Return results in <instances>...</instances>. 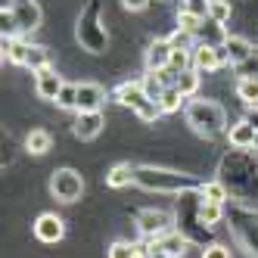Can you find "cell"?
<instances>
[{
    "label": "cell",
    "instance_id": "obj_2",
    "mask_svg": "<svg viewBox=\"0 0 258 258\" xmlns=\"http://www.w3.org/2000/svg\"><path fill=\"white\" fill-rule=\"evenodd\" d=\"M174 230H180L199 249L212 246V227L202 221V193L199 190H190V193H180L177 196V206H174Z\"/></svg>",
    "mask_w": 258,
    "mask_h": 258
},
{
    "label": "cell",
    "instance_id": "obj_15",
    "mask_svg": "<svg viewBox=\"0 0 258 258\" xmlns=\"http://www.w3.org/2000/svg\"><path fill=\"white\" fill-rule=\"evenodd\" d=\"M106 103V90L94 81H81L78 84V109L75 112H100Z\"/></svg>",
    "mask_w": 258,
    "mask_h": 258
},
{
    "label": "cell",
    "instance_id": "obj_14",
    "mask_svg": "<svg viewBox=\"0 0 258 258\" xmlns=\"http://www.w3.org/2000/svg\"><path fill=\"white\" fill-rule=\"evenodd\" d=\"M115 100L124 106V109H131V112H140V109L150 103V97H146V90L140 81H124L115 87Z\"/></svg>",
    "mask_w": 258,
    "mask_h": 258
},
{
    "label": "cell",
    "instance_id": "obj_23",
    "mask_svg": "<svg viewBox=\"0 0 258 258\" xmlns=\"http://www.w3.org/2000/svg\"><path fill=\"white\" fill-rule=\"evenodd\" d=\"M199 75H202V72L193 69V66H190V69H183V72H177L174 87H177L187 100H193V97H196V90H199Z\"/></svg>",
    "mask_w": 258,
    "mask_h": 258
},
{
    "label": "cell",
    "instance_id": "obj_30",
    "mask_svg": "<svg viewBox=\"0 0 258 258\" xmlns=\"http://www.w3.org/2000/svg\"><path fill=\"white\" fill-rule=\"evenodd\" d=\"M230 13H233V7H230V0H212L209 4V19H215V22H230Z\"/></svg>",
    "mask_w": 258,
    "mask_h": 258
},
{
    "label": "cell",
    "instance_id": "obj_17",
    "mask_svg": "<svg viewBox=\"0 0 258 258\" xmlns=\"http://www.w3.org/2000/svg\"><path fill=\"white\" fill-rule=\"evenodd\" d=\"M255 134H258V127H255L249 118H243V121L230 124L227 140H230L233 150H252V146H255Z\"/></svg>",
    "mask_w": 258,
    "mask_h": 258
},
{
    "label": "cell",
    "instance_id": "obj_26",
    "mask_svg": "<svg viewBox=\"0 0 258 258\" xmlns=\"http://www.w3.org/2000/svg\"><path fill=\"white\" fill-rule=\"evenodd\" d=\"M199 193H202V199H209V202H224V206H227V199H230L227 187H224L218 177H215V180H206V183L199 187Z\"/></svg>",
    "mask_w": 258,
    "mask_h": 258
},
{
    "label": "cell",
    "instance_id": "obj_39",
    "mask_svg": "<svg viewBox=\"0 0 258 258\" xmlns=\"http://www.w3.org/2000/svg\"><path fill=\"white\" fill-rule=\"evenodd\" d=\"M246 118H249V121H252V124H255V127H258V106H255V109H252V112H249V115H246Z\"/></svg>",
    "mask_w": 258,
    "mask_h": 258
},
{
    "label": "cell",
    "instance_id": "obj_40",
    "mask_svg": "<svg viewBox=\"0 0 258 258\" xmlns=\"http://www.w3.org/2000/svg\"><path fill=\"white\" fill-rule=\"evenodd\" d=\"M252 150H258V134H255V146H252Z\"/></svg>",
    "mask_w": 258,
    "mask_h": 258
},
{
    "label": "cell",
    "instance_id": "obj_21",
    "mask_svg": "<svg viewBox=\"0 0 258 258\" xmlns=\"http://www.w3.org/2000/svg\"><path fill=\"white\" fill-rule=\"evenodd\" d=\"M134 180H137V165H131V162H118V165H112V168L106 171V183H109L112 190L131 187Z\"/></svg>",
    "mask_w": 258,
    "mask_h": 258
},
{
    "label": "cell",
    "instance_id": "obj_11",
    "mask_svg": "<svg viewBox=\"0 0 258 258\" xmlns=\"http://www.w3.org/2000/svg\"><path fill=\"white\" fill-rule=\"evenodd\" d=\"M34 236H38L41 243H47V246L59 243V239L66 236V221L59 215H53V212L38 215V221H34Z\"/></svg>",
    "mask_w": 258,
    "mask_h": 258
},
{
    "label": "cell",
    "instance_id": "obj_24",
    "mask_svg": "<svg viewBox=\"0 0 258 258\" xmlns=\"http://www.w3.org/2000/svg\"><path fill=\"white\" fill-rule=\"evenodd\" d=\"M236 97L243 100L246 106H258V78H239L236 81Z\"/></svg>",
    "mask_w": 258,
    "mask_h": 258
},
{
    "label": "cell",
    "instance_id": "obj_22",
    "mask_svg": "<svg viewBox=\"0 0 258 258\" xmlns=\"http://www.w3.org/2000/svg\"><path fill=\"white\" fill-rule=\"evenodd\" d=\"M50 146H53L50 131H44V127H31V131H28V137H25V150H28L31 156H44V153H50Z\"/></svg>",
    "mask_w": 258,
    "mask_h": 258
},
{
    "label": "cell",
    "instance_id": "obj_19",
    "mask_svg": "<svg viewBox=\"0 0 258 258\" xmlns=\"http://www.w3.org/2000/svg\"><path fill=\"white\" fill-rule=\"evenodd\" d=\"M150 243H156L162 252H168L171 258H183V252H187V246H190V239L183 236L180 230H168V233H162V236L150 239Z\"/></svg>",
    "mask_w": 258,
    "mask_h": 258
},
{
    "label": "cell",
    "instance_id": "obj_7",
    "mask_svg": "<svg viewBox=\"0 0 258 258\" xmlns=\"http://www.w3.org/2000/svg\"><path fill=\"white\" fill-rule=\"evenodd\" d=\"M50 193L53 199H59V202H78L84 196V177L75 171V168H56L50 174Z\"/></svg>",
    "mask_w": 258,
    "mask_h": 258
},
{
    "label": "cell",
    "instance_id": "obj_4",
    "mask_svg": "<svg viewBox=\"0 0 258 258\" xmlns=\"http://www.w3.org/2000/svg\"><path fill=\"white\" fill-rule=\"evenodd\" d=\"M75 41L84 53L90 56H103L109 50V31H106V19H103V0H87V7L78 16L75 25Z\"/></svg>",
    "mask_w": 258,
    "mask_h": 258
},
{
    "label": "cell",
    "instance_id": "obj_29",
    "mask_svg": "<svg viewBox=\"0 0 258 258\" xmlns=\"http://www.w3.org/2000/svg\"><path fill=\"white\" fill-rule=\"evenodd\" d=\"M183 100H187V97H183L177 87H168V90H165V94H162L159 106H162V112H177V109L183 106Z\"/></svg>",
    "mask_w": 258,
    "mask_h": 258
},
{
    "label": "cell",
    "instance_id": "obj_38",
    "mask_svg": "<svg viewBox=\"0 0 258 258\" xmlns=\"http://www.w3.org/2000/svg\"><path fill=\"white\" fill-rule=\"evenodd\" d=\"M143 258H171V255H168V252H162L156 243H150V246L143 249Z\"/></svg>",
    "mask_w": 258,
    "mask_h": 258
},
{
    "label": "cell",
    "instance_id": "obj_8",
    "mask_svg": "<svg viewBox=\"0 0 258 258\" xmlns=\"http://www.w3.org/2000/svg\"><path fill=\"white\" fill-rule=\"evenodd\" d=\"M134 221H137L140 236H146V239H156L162 233L174 230V215L171 212H162V209H140Z\"/></svg>",
    "mask_w": 258,
    "mask_h": 258
},
{
    "label": "cell",
    "instance_id": "obj_36",
    "mask_svg": "<svg viewBox=\"0 0 258 258\" xmlns=\"http://www.w3.org/2000/svg\"><path fill=\"white\" fill-rule=\"evenodd\" d=\"M202 258H230V249L221 246V243H212V246L202 249Z\"/></svg>",
    "mask_w": 258,
    "mask_h": 258
},
{
    "label": "cell",
    "instance_id": "obj_25",
    "mask_svg": "<svg viewBox=\"0 0 258 258\" xmlns=\"http://www.w3.org/2000/svg\"><path fill=\"white\" fill-rule=\"evenodd\" d=\"M224 218H227V206H224V202H209V199H202V221H206L209 227L221 224Z\"/></svg>",
    "mask_w": 258,
    "mask_h": 258
},
{
    "label": "cell",
    "instance_id": "obj_9",
    "mask_svg": "<svg viewBox=\"0 0 258 258\" xmlns=\"http://www.w3.org/2000/svg\"><path fill=\"white\" fill-rule=\"evenodd\" d=\"M7 7H10V13H13L16 25H19V34H31V31L41 28L44 13H41V7H38V0H10Z\"/></svg>",
    "mask_w": 258,
    "mask_h": 258
},
{
    "label": "cell",
    "instance_id": "obj_28",
    "mask_svg": "<svg viewBox=\"0 0 258 258\" xmlns=\"http://www.w3.org/2000/svg\"><path fill=\"white\" fill-rule=\"evenodd\" d=\"M47 66H50L47 47H41V44H31V47H28V62H25V69H31V72H41V69H47Z\"/></svg>",
    "mask_w": 258,
    "mask_h": 258
},
{
    "label": "cell",
    "instance_id": "obj_32",
    "mask_svg": "<svg viewBox=\"0 0 258 258\" xmlns=\"http://www.w3.org/2000/svg\"><path fill=\"white\" fill-rule=\"evenodd\" d=\"M0 28H4V38H22V34H19V25H16L13 13H10V7L0 10Z\"/></svg>",
    "mask_w": 258,
    "mask_h": 258
},
{
    "label": "cell",
    "instance_id": "obj_37",
    "mask_svg": "<svg viewBox=\"0 0 258 258\" xmlns=\"http://www.w3.org/2000/svg\"><path fill=\"white\" fill-rule=\"evenodd\" d=\"M121 7L131 10V13H143L146 7H150V0H121Z\"/></svg>",
    "mask_w": 258,
    "mask_h": 258
},
{
    "label": "cell",
    "instance_id": "obj_33",
    "mask_svg": "<svg viewBox=\"0 0 258 258\" xmlns=\"http://www.w3.org/2000/svg\"><path fill=\"white\" fill-rule=\"evenodd\" d=\"M56 106L59 109H78V84H66L59 100H56Z\"/></svg>",
    "mask_w": 258,
    "mask_h": 258
},
{
    "label": "cell",
    "instance_id": "obj_34",
    "mask_svg": "<svg viewBox=\"0 0 258 258\" xmlns=\"http://www.w3.org/2000/svg\"><path fill=\"white\" fill-rule=\"evenodd\" d=\"M236 75H239V78H258V50L252 53L246 62L236 66Z\"/></svg>",
    "mask_w": 258,
    "mask_h": 258
},
{
    "label": "cell",
    "instance_id": "obj_35",
    "mask_svg": "<svg viewBox=\"0 0 258 258\" xmlns=\"http://www.w3.org/2000/svg\"><path fill=\"white\" fill-rule=\"evenodd\" d=\"M209 4H212V0H183L180 10H190V13L202 16V19H209Z\"/></svg>",
    "mask_w": 258,
    "mask_h": 258
},
{
    "label": "cell",
    "instance_id": "obj_6",
    "mask_svg": "<svg viewBox=\"0 0 258 258\" xmlns=\"http://www.w3.org/2000/svg\"><path fill=\"white\" fill-rule=\"evenodd\" d=\"M227 221H230L236 243L246 249V255L258 258V209L233 202V206H227Z\"/></svg>",
    "mask_w": 258,
    "mask_h": 258
},
{
    "label": "cell",
    "instance_id": "obj_1",
    "mask_svg": "<svg viewBox=\"0 0 258 258\" xmlns=\"http://www.w3.org/2000/svg\"><path fill=\"white\" fill-rule=\"evenodd\" d=\"M218 180L227 187L233 202H258V162L249 150H230L218 165Z\"/></svg>",
    "mask_w": 258,
    "mask_h": 258
},
{
    "label": "cell",
    "instance_id": "obj_16",
    "mask_svg": "<svg viewBox=\"0 0 258 258\" xmlns=\"http://www.w3.org/2000/svg\"><path fill=\"white\" fill-rule=\"evenodd\" d=\"M171 53H174V47H171V41L168 38H156V41H150V47H146V69H153V72H162V69H168L171 66Z\"/></svg>",
    "mask_w": 258,
    "mask_h": 258
},
{
    "label": "cell",
    "instance_id": "obj_3",
    "mask_svg": "<svg viewBox=\"0 0 258 258\" xmlns=\"http://www.w3.org/2000/svg\"><path fill=\"white\" fill-rule=\"evenodd\" d=\"M183 118H187L190 131L196 137H202V140H215V137L230 131L224 106L215 103V100H190L183 106Z\"/></svg>",
    "mask_w": 258,
    "mask_h": 258
},
{
    "label": "cell",
    "instance_id": "obj_18",
    "mask_svg": "<svg viewBox=\"0 0 258 258\" xmlns=\"http://www.w3.org/2000/svg\"><path fill=\"white\" fill-rule=\"evenodd\" d=\"M227 28H224V22H215V19H206L199 25V31H196V41L199 44H212V47H224L227 44Z\"/></svg>",
    "mask_w": 258,
    "mask_h": 258
},
{
    "label": "cell",
    "instance_id": "obj_27",
    "mask_svg": "<svg viewBox=\"0 0 258 258\" xmlns=\"http://www.w3.org/2000/svg\"><path fill=\"white\" fill-rule=\"evenodd\" d=\"M109 258H143V249L137 243H127V239H118V243L109 246Z\"/></svg>",
    "mask_w": 258,
    "mask_h": 258
},
{
    "label": "cell",
    "instance_id": "obj_20",
    "mask_svg": "<svg viewBox=\"0 0 258 258\" xmlns=\"http://www.w3.org/2000/svg\"><path fill=\"white\" fill-rule=\"evenodd\" d=\"M224 53H227V66H239V62H246L252 53H255V47H252V41L249 38H236V34H230L227 38V44H224Z\"/></svg>",
    "mask_w": 258,
    "mask_h": 258
},
{
    "label": "cell",
    "instance_id": "obj_10",
    "mask_svg": "<svg viewBox=\"0 0 258 258\" xmlns=\"http://www.w3.org/2000/svg\"><path fill=\"white\" fill-rule=\"evenodd\" d=\"M62 87H66V81L59 78V72L56 69H41V72H34V94H38V100H44V103H56L59 100V94H62Z\"/></svg>",
    "mask_w": 258,
    "mask_h": 258
},
{
    "label": "cell",
    "instance_id": "obj_13",
    "mask_svg": "<svg viewBox=\"0 0 258 258\" xmlns=\"http://www.w3.org/2000/svg\"><path fill=\"white\" fill-rule=\"evenodd\" d=\"M103 127H106L103 112H78L75 124H72V134L78 140H97L103 134Z\"/></svg>",
    "mask_w": 258,
    "mask_h": 258
},
{
    "label": "cell",
    "instance_id": "obj_31",
    "mask_svg": "<svg viewBox=\"0 0 258 258\" xmlns=\"http://www.w3.org/2000/svg\"><path fill=\"white\" fill-rule=\"evenodd\" d=\"M202 22H206V19H202V16H196V13H190V10H177V28H183V31L196 34Z\"/></svg>",
    "mask_w": 258,
    "mask_h": 258
},
{
    "label": "cell",
    "instance_id": "obj_5",
    "mask_svg": "<svg viewBox=\"0 0 258 258\" xmlns=\"http://www.w3.org/2000/svg\"><path fill=\"white\" fill-rule=\"evenodd\" d=\"M134 183L143 190H150V193H171V196H180V193H190V190L202 187V180H196L193 174H183L174 168H159V165H137Z\"/></svg>",
    "mask_w": 258,
    "mask_h": 258
},
{
    "label": "cell",
    "instance_id": "obj_12",
    "mask_svg": "<svg viewBox=\"0 0 258 258\" xmlns=\"http://www.w3.org/2000/svg\"><path fill=\"white\" fill-rule=\"evenodd\" d=\"M221 66H227V53L224 47H212V44H199L193 47V69L199 72H215Z\"/></svg>",
    "mask_w": 258,
    "mask_h": 258
}]
</instances>
